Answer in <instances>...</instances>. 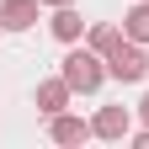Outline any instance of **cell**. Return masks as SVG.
Returning a JSON list of instances; mask_svg holds the SVG:
<instances>
[{"mask_svg": "<svg viewBox=\"0 0 149 149\" xmlns=\"http://www.w3.org/2000/svg\"><path fill=\"white\" fill-rule=\"evenodd\" d=\"M59 74L69 80V91H74V96H96V91L112 80L101 53H96V48H74V43H69V53L59 59Z\"/></svg>", "mask_w": 149, "mask_h": 149, "instance_id": "6da1fadb", "label": "cell"}, {"mask_svg": "<svg viewBox=\"0 0 149 149\" xmlns=\"http://www.w3.org/2000/svg\"><path fill=\"white\" fill-rule=\"evenodd\" d=\"M107 74H112V80H123V85H139L144 74H149V43L123 37V43L107 53Z\"/></svg>", "mask_w": 149, "mask_h": 149, "instance_id": "7a4b0ae2", "label": "cell"}, {"mask_svg": "<svg viewBox=\"0 0 149 149\" xmlns=\"http://www.w3.org/2000/svg\"><path fill=\"white\" fill-rule=\"evenodd\" d=\"M91 133L107 139V144H123L128 133H133V112L128 107H101L96 117H91Z\"/></svg>", "mask_w": 149, "mask_h": 149, "instance_id": "3957f363", "label": "cell"}, {"mask_svg": "<svg viewBox=\"0 0 149 149\" xmlns=\"http://www.w3.org/2000/svg\"><path fill=\"white\" fill-rule=\"evenodd\" d=\"M43 16V0H0V32H27Z\"/></svg>", "mask_w": 149, "mask_h": 149, "instance_id": "277c9868", "label": "cell"}, {"mask_svg": "<svg viewBox=\"0 0 149 149\" xmlns=\"http://www.w3.org/2000/svg\"><path fill=\"white\" fill-rule=\"evenodd\" d=\"M37 112L43 117H53V112H69V101H74V91H69V80L64 74H53V80H37Z\"/></svg>", "mask_w": 149, "mask_h": 149, "instance_id": "5b68a950", "label": "cell"}, {"mask_svg": "<svg viewBox=\"0 0 149 149\" xmlns=\"http://www.w3.org/2000/svg\"><path fill=\"white\" fill-rule=\"evenodd\" d=\"M48 139L69 149V144H85V139H96V133H91V123L74 117V112H53V117H48Z\"/></svg>", "mask_w": 149, "mask_h": 149, "instance_id": "8992f818", "label": "cell"}, {"mask_svg": "<svg viewBox=\"0 0 149 149\" xmlns=\"http://www.w3.org/2000/svg\"><path fill=\"white\" fill-rule=\"evenodd\" d=\"M85 27H91V22H80V11H74V6H53V16H48V32L59 37V43H80Z\"/></svg>", "mask_w": 149, "mask_h": 149, "instance_id": "52a82bcc", "label": "cell"}, {"mask_svg": "<svg viewBox=\"0 0 149 149\" xmlns=\"http://www.w3.org/2000/svg\"><path fill=\"white\" fill-rule=\"evenodd\" d=\"M123 37H128L123 27H112V22H91V27H85V48H96V53H101V59H107V53H112V48H117V43H123Z\"/></svg>", "mask_w": 149, "mask_h": 149, "instance_id": "ba28073f", "label": "cell"}, {"mask_svg": "<svg viewBox=\"0 0 149 149\" xmlns=\"http://www.w3.org/2000/svg\"><path fill=\"white\" fill-rule=\"evenodd\" d=\"M123 32L133 37V43H149V0H133V6L123 11Z\"/></svg>", "mask_w": 149, "mask_h": 149, "instance_id": "9c48e42d", "label": "cell"}, {"mask_svg": "<svg viewBox=\"0 0 149 149\" xmlns=\"http://www.w3.org/2000/svg\"><path fill=\"white\" fill-rule=\"evenodd\" d=\"M128 139H133V144H139V149H149V123H144V128H139V133H128Z\"/></svg>", "mask_w": 149, "mask_h": 149, "instance_id": "30bf717a", "label": "cell"}, {"mask_svg": "<svg viewBox=\"0 0 149 149\" xmlns=\"http://www.w3.org/2000/svg\"><path fill=\"white\" fill-rule=\"evenodd\" d=\"M139 117H144V123H149V96H144V101H139Z\"/></svg>", "mask_w": 149, "mask_h": 149, "instance_id": "8fae6325", "label": "cell"}, {"mask_svg": "<svg viewBox=\"0 0 149 149\" xmlns=\"http://www.w3.org/2000/svg\"><path fill=\"white\" fill-rule=\"evenodd\" d=\"M43 6H48V11H53V6H74V0H43Z\"/></svg>", "mask_w": 149, "mask_h": 149, "instance_id": "7c38bea8", "label": "cell"}]
</instances>
